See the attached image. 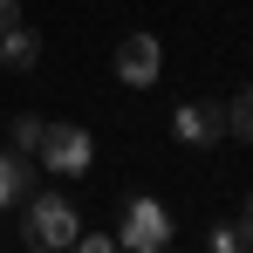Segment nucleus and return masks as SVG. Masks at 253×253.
Masks as SVG:
<instances>
[{"instance_id":"obj_7","label":"nucleus","mask_w":253,"mask_h":253,"mask_svg":"<svg viewBox=\"0 0 253 253\" xmlns=\"http://www.w3.org/2000/svg\"><path fill=\"white\" fill-rule=\"evenodd\" d=\"M28 192H35V165H28V151H0V212H14Z\"/></svg>"},{"instance_id":"obj_10","label":"nucleus","mask_w":253,"mask_h":253,"mask_svg":"<svg viewBox=\"0 0 253 253\" xmlns=\"http://www.w3.org/2000/svg\"><path fill=\"white\" fill-rule=\"evenodd\" d=\"M42 144V117H14V151H35Z\"/></svg>"},{"instance_id":"obj_12","label":"nucleus","mask_w":253,"mask_h":253,"mask_svg":"<svg viewBox=\"0 0 253 253\" xmlns=\"http://www.w3.org/2000/svg\"><path fill=\"white\" fill-rule=\"evenodd\" d=\"M240 233H247V247H253V199L240 206Z\"/></svg>"},{"instance_id":"obj_4","label":"nucleus","mask_w":253,"mask_h":253,"mask_svg":"<svg viewBox=\"0 0 253 253\" xmlns=\"http://www.w3.org/2000/svg\"><path fill=\"white\" fill-rule=\"evenodd\" d=\"M165 76V42L158 35H124L117 42V83L124 89H158Z\"/></svg>"},{"instance_id":"obj_1","label":"nucleus","mask_w":253,"mask_h":253,"mask_svg":"<svg viewBox=\"0 0 253 253\" xmlns=\"http://www.w3.org/2000/svg\"><path fill=\"white\" fill-rule=\"evenodd\" d=\"M21 206H28V212H21V240H28V247H42V253H69V247H76L83 212H76L69 192H28Z\"/></svg>"},{"instance_id":"obj_6","label":"nucleus","mask_w":253,"mask_h":253,"mask_svg":"<svg viewBox=\"0 0 253 253\" xmlns=\"http://www.w3.org/2000/svg\"><path fill=\"white\" fill-rule=\"evenodd\" d=\"M35 62H42V35H35L28 21H7V28H0V69H7V76H28Z\"/></svg>"},{"instance_id":"obj_11","label":"nucleus","mask_w":253,"mask_h":253,"mask_svg":"<svg viewBox=\"0 0 253 253\" xmlns=\"http://www.w3.org/2000/svg\"><path fill=\"white\" fill-rule=\"evenodd\" d=\"M76 247H89V253H117V233H96V226H83V233H76Z\"/></svg>"},{"instance_id":"obj_3","label":"nucleus","mask_w":253,"mask_h":253,"mask_svg":"<svg viewBox=\"0 0 253 253\" xmlns=\"http://www.w3.org/2000/svg\"><path fill=\"white\" fill-rule=\"evenodd\" d=\"M35 158H42L55 178H89V165H96V137H89L83 124H42Z\"/></svg>"},{"instance_id":"obj_9","label":"nucleus","mask_w":253,"mask_h":253,"mask_svg":"<svg viewBox=\"0 0 253 253\" xmlns=\"http://www.w3.org/2000/svg\"><path fill=\"white\" fill-rule=\"evenodd\" d=\"M206 247H212V253H240V247H247V233H240V226H212Z\"/></svg>"},{"instance_id":"obj_2","label":"nucleus","mask_w":253,"mask_h":253,"mask_svg":"<svg viewBox=\"0 0 253 253\" xmlns=\"http://www.w3.org/2000/svg\"><path fill=\"white\" fill-rule=\"evenodd\" d=\"M171 240H178V226H171L165 199H151V192L124 199V219H117V253H165Z\"/></svg>"},{"instance_id":"obj_8","label":"nucleus","mask_w":253,"mask_h":253,"mask_svg":"<svg viewBox=\"0 0 253 253\" xmlns=\"http://www.w3.org/2000/svg\"><path fill=\"white\" fill-rule=\"evenodd\" d=\"M226 130L253 144V89H240V96H233V110H226Z\"/></svg>"},{"instance_id":"obj_13","label":"nucleus","mask_w":253,"mask_h":253,"mask_svg":"<svg viewBox=\"0 0 253 253\" xmlns=\"http://www.w3.org/2000/svg\"><path fill=\"white\" fill-rule=\"evenodd\" d=\"M7 21H21V0H0V28H7Z\"/></svg>"},{"instance_id":"obj_5","label":"nucleus","mask_w":253,"mask_h":253,"mask_svg":"<svg viewBox=\"0 0 253 253\" xmlns=\"http://www.w3.org/2000/svg\"><path fill=\"white\" fill-rule=\"evenodd\" d=\"M171 137L192 144V151H206V144L226 137V110H219V103H178V110H171Z\"/></svg>"}]
</instances>
